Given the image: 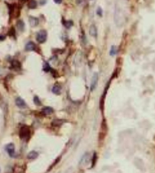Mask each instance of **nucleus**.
<instances>
[{
    "instance_id": "nucleus-1",
    "label": "nucleus",
    "mask_w": 155,
    "mask_h": 173,
    "mask_svg": "<svg viewBox=\"0 0 155 173\" xmlns=\"http://www.w3.org/2000/svg\"><path fill=\"white\" fill-rule=\"evenodd\" d=\"M5 150L11 157L15 156V144L12 143H10L5 146Z\"/></svg>"
},
{
    "instance_id": "nucleus-2",
    "label": "nucleus",
    "mask_w": 155,
    "mask_h": 173,
    "mask_svg": "<svg viewBox=\"0 0 155 173\" xmlns=\"http://www.w3.org/2000/svg\"><path fill=\"white\" fill-rule=\"evenodd\" d=\"M91 159V156H90V153H86L82 155V156L81 157L79 162V165L81 166H86L87 165Z\"/></svg>"
},
{
    "instance_id": "nucleus-3",
    "label": "nucleus",
    "mask_w": 155,
    "mask_h": 173,
    "mask_svg": "<svg viewBox=\"0 0 155 173\" xmlns=\"http://www.w3.org/2000/svg\"><path fill=\"white\" fill-rule=\"evenodd\" d=\"M47 39V33L45 30H40L37 34V40L39 43H44Z\"/></svg>"
},
{
    "instance_id": "nucleus-4",
    "label": "nucleus",
    "mask_w": 155,
    "mask_h": 173,
    "mask_svg": "<svg viewBox=\"0 0 155 173\" xmlns=\"http://www.w3.org/2000/svg\"><path fill=\"white\" fill-rule=\"evenodd\" d=\"M20 136L23 139L28 138L30 137V129L27 127H23L20 131Z\"/></svg>"
},
{
    "instance_id": "nucleus-5",
    "label": "nucleus",
    "mask_w": 155,
    "mask_h": 173,
    "mask_svg": "<svg viewBox=\"0 0 155 173\" xmlns=\"http://www.w3.org/2000/svg\"><path fill=\"white\" fill-rule=\"evenodd\" d=\"M15 103H16V106L20 109H24L27 107V104H26L25 101L23 100V99H21L20 97H18L16 99Z\"/></svg>"
},
{
    "instance_id": "nucleus-6",
    "label": "nucleus",
    "mask_w": 155,
    "mask_h": 173,
    "mask_svg": "<svg viewBox=\"0 0 155 173\" xmlns=\"http://www.w3.org/2000/svg\"><path fill=\"white\" fill-rule=\"evenodd\" d=\"M98 74H97V73H95L94 75H93V77H92V82H91V85H90V87H91V90H94L95 88V86H96L97 82H98Z\"/></svg>"
},
{
    "instance_id": "nucleus-7",
    "label": "nucleus",
    "mask_w": 155,
    "mask_h": 173,
    "mask_svg": "<svg viewBox=\"0 0 155 173\" xmlns=\"http://www.w3.org/2000/svg\"><path fill=\"white\" fill-rule=\"evenodd\" d=\"M39 156V153L37 152V151H35V150H32L30 151L28 154H27V159H36Z\"/></svg>"
},
{
    "instance_id": "nucleus-8",
    "label": "nucleus",
    "mask_w": 155,
    "mask_h": 173,
    "mask_svg": "<svg viewBox=\"0 0 155 173\" xmlns=\"http://www.w3.org/2000/svg\"><path fill=\"white\" fill-rule=\"evenodd\" d=\"M35 49H36V45L32 41H30L25 46V49H26L27 51H33V50H34Z\"/></svg>"
},
{
    "instance_id": "nucleus-9",
    "label": "nucleus",
    "mask_w": 155,
    "mask_h": 173,
    "mask_svg": "<svg viewBox=\"0 0 155 173\" xmlns=\"http://www.w3.org/2000/svg\"><path fill=\"white\" fill-rule=\"evenodd\" d=\"M29 22L30 24L31 27H36V26H37L39 24V19L34 17H30Z\"/></svg>"
},
{
    "instance_id": "nucleus-10",
    "label": "nucleus",
    "mask_w": 155,
    "mask_h": 173,
    "mask_svg": "<svg viewBox=\"0 0 155 173\" xmlns=\"http://www.w3.org/2000/svg\"><path fill=\"white\" fill-rule=\"evenodd\" d=\"M52 93L56 94V95H59L61 93V86L60 85H58V84H55L53 86V87H52Z\"/></svg>"
},
{
    "instance_id": "nucleus-11",
    "label": "nucleus",
    "mask_w": 155,
    "mask_h": 173,
    "mask_svg": "<svg viewBox=\"0 0 155 173\" xmlns=\"http://www.w3.org/2000/svg\"><path fill=\"white\" fill-rule=\"evenodd\" d=\"M89 33H90L91 36H93V37L97 36V28L94 25V24L91 25L90 28H89Z\"/></svg>"
},
{
    "instance_id": "nucleus-12",
    "label": "nucleus",
    "mask_w": 155,
    "mask_h": 173,
    "mask_svg": "<svg viewBox=\"0 0 155 173\" xmlns=\"http://www.w3.org/2000/svg\"><path fill=\"white\" fill-rule=\"evenodd\" d=\"M54 112V110L52 107H49V106H47V107H45L43 108L42 109V113L45 114V115H51Z\"/></svg>"
},
{
    "instance_id": "nucleus-13",
    "label": "nucleus",
    "mask_w": 155,
    "mask_h": 173,
    "mask_svg": "<svg viewBox=\"0 0 155 173\" xmlns=\"http://www.w3.org/2000/svg\"><path fill=\"white\" fill-rule=\"evenodd\" d=\"M11 65H12V67L15 68V69H19L20 68V64L19 61H16V60H14L12 62H11Z\"/></svg>"
},
{
    "instance_id": "nucleus-14",
    "label": "nucleus",
    "mask_w": 155,
    "mask_h": 173,
    "mask_svg": "<svg viewBox=\"0 0 155 173\" xmlns=\"http://www.w3.org/2000/svg\"><path fill=\"white\" fill-rule=\"evenodd\" d=\"M17 26H18V28L20 30H23V28H24V23H23L22 21H19L17 23Z\"/></svg>"
},
{
    "instance_id": "nucleus-15",
    "label": "nucleus",
    "mask_w": 155,
    "mask_h": 173,
    "mask_svg": "<svg viewBox=\"0 0 155 173\" xmlns=\"http://www.w3.org/2000/svg\"><path fill=\"white\" fill-rule=\"evenodd\" d=\"M28 6H29L30 8H32V9L37 8V2H36L35 0H31V1L29 2Z\"/></svg>"
},
{
    "instance_id": "nucleus-16",
    "label": "nucleus",
    "mask_w": 155,
    "mask_h": 173,
    "mask_svg": "<svg viewBox=\"0 0 155 173\" xmlns=\"http://www.w3.org/2000/svg\"><path fill=\"white\" fill-rule=\"evenodd\" d=\"M116 53H117V50H116V46H112V47H111V51H110L111 56H114V55L116 54Z\"/></svg>"
},
{
    "instance_id": "nucleus-17",
    "label": "nucleus",
    "mask_w": 155,
    "mask_h": 173,
    "mask_svg": "<svg viewBox=\"0 0 155 173\" xmlns=\"http://www.w3.org/2000/svg\"><path fill=\"white\" fill-rule=\"evenodd\" d=\"M43 70L45 71H46V72H48V71H49L50 70H51V67H50V65L48 64V63H45L44 64V66H43Z\"/></svg>"
},
{
    "instance_id": "nucleus-18",
    "label": "nucleus",
    "mask_w": 155,
    "mask_h": 173,
    "mask_svg": "<svg viewBox=\"0 0 155 173\" xmlns=\"http://www.w3.org/2000/svg\"><path fill=\"white\" fill-rule=\"evenodd\" d=\"M34 103L36 105H37V106H40L41 105V101L39 100V99L38 96H34Z\"/></svg>"
},
{
    "instance_id": "nucleus-19",
    "label": "nucleus",
    "mask_w": 155,
    "mask_h": 173,
    "mask_svg": "<svg viewBox=\"0 0 155 173\" xmlns=\"http://www.w3.org/2000/svg\"><path fill=\"white\" fill-rule=\"evenodd\" d=\"M64 25H65V27H66V28H70L71 26L73 25V22L71 21H66V22H65V24H64Z\"/></svg>"
},
{
    "instance_id": "nucleus-20",
    "label": "nucleus",
    "mask_w": 155,
    "mask_h": 173,
    "mask_svg": "<svg viewBox=\"0 0 155 173\" xmlns=\"http://www.w3.org/2000/svg\"><path fill=\"white\" fill-rule=\"evenodd\" d=\"M97 14L99 15V16H101L102 15V11H101V9L100 8H98V11H97Z\"/></svg>"
},
{
    "instance_id": "nucleus-21",
    "label": "nucleus",
    "mask_w": 155,
    "mask_h": 173,
    "mask_svg": "<svg viewBox=\"0 0 155 173\" xmlns=\"http://www.w3.org/2000/svg\"><path fill=\"white\" fill-rule=\"evenodd\" d=\"M54 1H55V2L57 3V4H60V3H61L62 0H54Z\"/></svg>"
},
{
    "instance_id": "nucleus-22",
    "label": "nucleus",
    "mask_w": 155,
    "mask_h": 173,
    "mask_svg": "<svg viewBox=\"0 0 155 173\" xmlns=\"http://www.w3.org/2000/svg\"><path fill=\"white\" fill-rule=\"evenodd\" d=\"M4 40H5V36H2V35H0V41Z\"/></svg>"
}]
</instances>
